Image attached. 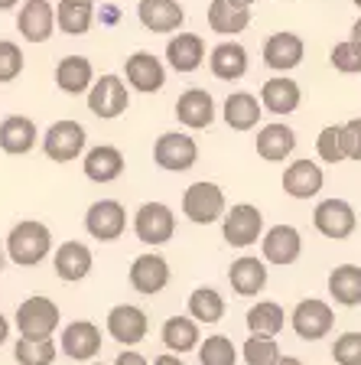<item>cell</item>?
I'll return each mask as SVG.
<instances>
[{
  "instance_id": "cb8c5ba5",
  "label": "cell",
  "mask_w": 361,
  "mask_h": 365,
  "mask_svg": "<svg viewBox=\"0 0 361 365\" xmlns=\"http://www.w3.org/2000/svg\"><path fill=\"white\" fill-rule=\"evenodd\" d=\"M323 167L313 163V160H293L290 167L283 170V192L293 199H313L323 190Z\"/></svg>"
},
{
  "instance_id": "52a82bcc",
  "label": "cell",
  "mask_w": 361,
  "mask_h": 365,
  "mask_svg": "<svg viewBox=\"0 0 361 365\" xmlns=\"http://www.w3.org/2000/svg\"><path fill=\"white\" fill-rule=\"evenodd\" d=\"M153 160H157V167L166 170V173H186V170L196 167L199 144L189 134H182V130H169V134L157 137Z\"/></svg>"
},
{
  "instance_id": "9a60e30c",
  "label": "cell",
  "mask_w": 361,
  "mask_h": 365,
  "mask_svg": "<svg viewBox=\"0 0 361 365\" xmlns=\"http://www.w3.org/2000/svg\"><path fill=\"white\" fill-rule=\"evenodd\" d=\"M16 30L26 43H46L56 33V7L53 0H23L16 14Z\"/></svg>"
},
{
  "instance_id": "8d00e7d4",
  "label": "cell",
  "mask_w": 361,
  "mask_h": 365,
  "mask_svg": "<svg viewBox=\"0 0 361 365\" xmlns=\"http://www.w3.org/2000/svg\"><path fill=\"white\" fill-rule=\"evenodd\" d=\"M189 317L199 323H221L225 317V300L215 287H196L189 294Z\"/></svg>"
},
{
  "instance_id": "6da1fadb",
  "label": "cell",
  "mask_w": 361,
  "mask_h": 365,
  "mask_svg": "<svg viewBox=\"0 0 361 365\" xmlns=\"http://www.w3.org/2000/svg\"><path fill=\"white\" fill-rule=\"evenodd\" d=\"M49 248H53V232L49 225L36 219L16 222L7 235V255L16 267H36L39 261L49 258Z\"/></svg>"
},
{
  "instance_id": "c3c4849f",
  "label": "cell",
  "mask_w": 361,
  "mask_h": 365,
  "mask_svg": "<svg viewBox=\"0 0 361 365\" xmlns=\"http://www.w3.org/2000/svg\"><path fill=\"white\" fill-rule=\"evenodd\" d=\"M7 339H10V319L0 313V346H4Z\"/></svg>"
},
{
  "instance_id": "2e32d148",
  "label": "cell",
  "mask_w": 361,
  "mask_h": 365,
  "mask_svg": "<svg viewBox=\"0 0 361 365\" xmlns=\"http://www.w3.org/2000/svg\"><path fill=\"white\" fill-rule=\"evenodd\" d=\"M261 251H263V261H267V264H277V267L296 264V261H300V255H303L300 228H293V225H273L271 232L261 238Z\"/></svg>"
},
{
  "instance_id": "60d3db41",
  "label": "cell",
  "mask_w": 361,
  "mask_h": 365,
  "mask_svg": "<svg viewBox=\"0 0 361 365\" xmlns=\"http://www.w3.org/2000/svg\"><path fill=\"white\" fill-rule=\"evenodd\" d=\"M244 362L248 365H277L280 362V346L273 342V336L251 333V339L244 342Z\"/></svg>"
},
{
  "instance_id": "d4e9b609",
  "label": "cell",
  "mask_w": 361,
  "mask_h": 365,
  "mask_svg": "<svg viewBox=\"0 0 361 365\" xmlns=\"http://www.w3.org/2000/svg\"><path fill=\"white\" fill-rule=\"evenodd\" d=\"M39 140V130L33 118H23V114H10L0 121V150L10 153V157H23L30 153Z\"/></svg>"
},
{
  "instance_id": "e575fe53",
  "label": "cell",
  "mask_w": 361,
  "mask_h": 365,
  "mask_svg": "<svg viewBox=\"0 0 361 365\" xmlns=\"http://www.w3.org/2000/svg\"><path fill=\"white\" fill-rule=\"evenodd\" d=\"M329 294L342 307H358L361 304V267L358 264L335 267L329 274Z\"/></svg>"
},
{
  "instance_id": "b9f144b4",
  "label": "cell",
  "mask_w": 361,
  "mask_h": 365,
  "mask_svg": "<svg viewBox=\"0 0 361 365\" xmlns=\"http://www.w3.org/2000/svg\"><path fill=\"white\" fill-rule=\"evenodd\" d=\"M329 62L335 72H345V76H355L361 72V43L358 39H345V43H335L329 53Z\"/></svg>"
},
{
  "instance_id": "ba28073f",
  "label": "cell",
  "mask_w": 361,
  "mask_h": 365,
  "mask_svg": "<svg viewBox=\"0 0 361 365\" xmlns=\"http://www.w3.org/2000/svg\"><path fill=\"white\" fill-rule=\"evenodd\" d=\"M85 144H88V134L78 121H56L49 124V130L43 134V150L53 163H72L85 153Z\"/></svg>"
},
{
  "instance_id": "bcb514c9",
  "label": "cell",
  "mask_w": 361,
  "mask_h": 365,
  "mask_svg": "<svg viewBox=\"0 0 361 365\" xmlns=\"http://www.w3.org/2000/svg\"><path fill=\"white\" fill-rule=\"evenodd\" d=\"M114 365H150V362H147V356H140L137 349H124L117 359H114Z\"/></svg>"
},
{
  "instance_id": "f1b7e54d",
  "label": "cell",
  "mask_w": 361,
  "mask_h": 365,
  "mask_svg": "<svg viewBox=\"0 0 361 365\" xmlns=\"http://www.w3.org/2000/svg\"><path fill=\"white\" fill-rule=\"evenodd\" d=\"M82 170L91 182H114L120 173H124V153L111 144H98L85 153Z\"/></svg>"
},
{
  "instance_id": "8992f818",
  "label": "cell",
  "mask_w": 361,
  "mask_h": 365,
  "mask_svg": "<svg viewBox=\"0 0 361 365\" xmlns=\"http://www.w3.org/2000/svg\"><path fill=\"white\" fill-rule=\"evenodd\" d=\"M221 235L231 248H248V245L261 242L263 235V215L257 205L251 202H238L231 209H225L221 215Z\"/></svg>"
},
{
  "instance_id": "7402d4cb",
  "label": "cell",
  "mask_w": 361,
  "mask_h": 365,
  "mask_svg": "<svg viewBox=\"0 0 361 365\" xmlns=\"http://www.w3.org/2000/svg\"><path fill=\"white\" fill-rule=\"evenodd\" d=\"M209 68L211 76L221 78V82H238V78L248 76V49L234 36L225 39L209 53Z\"/></svg>"
},
{
  "instance_id": "4316f807",
  "label": "cell",
  "mask_w": 361,
  "mask_h": 365,
  "mask_svg": "<svg viewBox=\"0 0 361 365\" xmlns=\"http://www.w3.org/2000/svg\"><path fill=\"white\" fill-rule=\"evenodd\" d=\"M166 62L176 72H182V76L196 72L205 62V39L199 33H176V36H169V43H166Z\"/></svg>"
},
{
  "instance_id": "1f68e13d",
  "label": "cell",
  "mask_w": 361,
  "mask_h": 365,
  "mask_svg": "<svg viewBox=\"0 0 361 365\" xmlns=\"http://www.w3.org/2000/svg\"><path fill=\"white\" fill-rule=\"evenodd\" d=\"M296 150V134L293 128H286V124H263L257 130V153H261L267 163H283L290 153Z\"/></svg>"
},
{
  "instance_id": "603a6c76",
  "label": "cell",
  "mask_w": 361,
  "mask_h": 365,
  "mask_svg": "<svg viewBox=\"0 0 361 365\" xmlns=\"http://www.w3.org/2000/svg\"><path fill=\"white\" fill-rule=\"evenodd\" d=\"M251 23V4L244 0H211L209 4V26L219 36H238Z\"/></svg>"
},
{
  "instance_id": "5b68a950",
  "label": "cell",
  "mask_w": 361,
  "mask_h": 365,
  "mask_svg": "<svg viewBox=\"0 0 361 365\" xmlns=\"http://www.w3.org/2000/svg\"><path fill=\"white\" fill-rule=\"evenodd\" d=\"M134 235H137V242L150 245V248L173 242V235H176L173 209L166 202H143L134 212Z\"/></svg>"
},
{
  "instance_id": "816d5d0a",
  "label": "cell",
  "mask_w": 361,
  "mask_h": 365,
  "mask_svg": "<svg viewBox=\"0 0 361 365\" xmlns=\"http://www.w3.org/2000/svg\"><path fill=\"white\" fill-rule=\"evenodd\" d=\"M352 39H358V43H361V16L355 20V26H352Z\"/></svg>"
},
{
  "instance_id": "d590c367",
  "label": "cell",
  "mask_w": 361,
  "mask_h": 365,
  "mask_svg": "<svg viewBox=\"0 0 361 365\" xmlns=\"http://www.w3.org/2000/svg\"><path fill=\"white\" fill-rule=\"evenodd\" d=\"M283 323H286V313L273 300H257L248 310V329L257 336H277L283 329Z\"/></svg>"
},
{
  "instance_id": "db71d44e",
  "label": "cell",
  "mask_w": 361,
  "mask_h": 365,
  "mask_svg": "<svg viewBox=\"0 0 361 365\" xmlns=\"http://www.w3.org/2000/svg\"><path fill=\"white\" fill-rule=\"evenodd\" d=\"M352 4H355V7H361V0H352Z\"/></svg>"
},
{
  "instance_id": "ee69618b",
  "label": "cell",
  "mask_w": 361,
  "mask_h": 365,
  "mask_svg": "<svg viewBox=\"0 0 361 365\" xmlns=\"http://www.w3.org/2000/svg\"><path fill=\"white\" fill-rule=\"evenodd\" d=\"M335 365H361V333H342L332 342Z\"/></svg>"
},
{
  "instance_id": "d6a6232c",
  "label": "cell",
  "mask_w": 361,
  "mask_h": 365,
  "mask_svg": "<svg viewBox=\"0 0 361 365\" xmlns=\"http://www.w3.org/2000/svg\"><path fill=\"white\" fill-rule=\"evenodd\" d=\"M95 23V0H59L56 4V26L66 36H85Z\"/></svg>"
},
{
  "instance_id": "8fae6325",
  "label": "cell",
  "mask_w": 361,
  "mask_h": 365,
  "mask_svg": "<svg viewBox=\"0 0 361 365\" xmlns=\"http://www.w3.org/2000/svg\"><path fill=\"white\" fill-rule=\"evenodd\" d=\"M313 225H316L319 235L342 242L358 228V215H355L352 202H345V199H323L316 205V212H313Z\"/></svg>"
},
{
  "instance_id": "9f6ffc18",
  "label": "cell",
  "mask_w": 361,
  "mask_h": 365,
  "mask_svg": "<svg viewBox=\"0 0 361 365\" xmlns=\"http://www.w3.org/2000/svg\"><path fill=\"white\" fill-rule=\"evenodd\" d=\"M244 4H254V0H244Z\"/></svg>"
},
{
  "instance_id": "d6986e66",
  "label": "cell",
  "mask_w": 361,
  "mask_h": 365,
  "mask_svg": "<svg viewBox=\"0 0 361 365\" xmlns=\"http://www.w3.org/2000/svg\"><path fill=\"white\" fill-rule=\"evenodd\" d=\"M62 352L75 362H91V359L101 352V329L91 323V319H75L62 329V339H59Z\"/></svg>"
},
{
  "instance_id": "83f0119b",
  "label": "cell",
  "mask_w": 361,
  "mask_h": 365,
  "mask_svg": "<svg viewBox=\"0 0 361 365\" xmlns=\"http://www.w3.org/2000/svg\"><path fill=\"white\" fill-rule=\"evenodd\" d=\"M261 114H263V105L251 91H231L225 98V108H221V118H225V124L231 130H254Z\"/></svg>"
},
{
  "instance_id": "f35d334b",
  "label": "cell",
  "mask_w": 361,
  "mask_h": 365,
  "mask_svg": "<svg viewBox=\"0 0 361 365\" xmlns=\"http://www.w3.org/2000/svg\"><path fill=\"white\" fill-rule=\"evenodd\" d=\"M199 362L202 365H234L238 362V349L228 336H209L205 342H199Z\"/></svg>"
},
{
  "instance_id": "7a4b0ae2",
  "label": "cell",
  "mask_w": 361,
  "mask_h": 365,
  "mask_svg": "<svg viewBox=\"0 0 361 365\" xmlns=\"http://www.w3.org/2000/svg\"><path fill=\"white\" fill-rule=\"evenodd\" d=\"M14 323L20 329V336H26V339H49L62 323V310L56 300H49L43 294H33L16 307Z\"/></svg>"
},
{
  "instance_id": "836d02e7",
  "label": "cell",
  "mask_w": 361,
  "mask_h": 365,
  "mask_svg": "<svg viewBox=\"0 0 361 365\" xmlns=\"http://www.w3.org/2000/svg\"><path fill=\"white\" fill-rule=\"evenodd\" d=\"M159 339H163V346L169 352H192L199 349V342H202V336H199V319L192 317H169L163 323V329H159Z\"/></svg>"
},
{
  "instance_id": "5bb4252c",
  "label": "cell",
  "mask_w": 361,
  "mask_h": 365,
  "mask_svg": "<svg viewBox=\"0 0 361 365\" xmlns=\"http://www.w3.org/2000/svg\"><path fill=\"white\" fill-rule=\"evenodd\" d=\"M124 78H127V85L134 91L157 95V91L166 85V66L153 53L140 49V53H134V56L124 59Z\"/></svg>"
},
{
  "instance_id": "74e56055",
  "label": "cell",
  "mask_w": 361,
  "mask_h": 365,
  "mask_svg": "<svg viewBox=\"0 0 361 365\" xmlns=\"http://www.w3.org/2000/svg\"><path fill=\"white\" fill-rule=\"evenodd\" d=\"M56 352L59 349H56L53 336H49V339H26V336H20L14 346L16 365H53Z\"/></svg>"
},
{
  "instance_id": "484cf974",
  "label": "cell",
  "mask_w": 361,
  "mask_h": 365,
  "mask_svg": "<svg viewBox=\"0 0 361 365\" xmlns=\"http://www.w3.org/2000/svg\"><path fill=\"white\" fill-rule=\"evenodd\" d=\"M300 101H303V91H300V85L293 82V78H286L283 72L280 76H273V78H267V82L261 85V105H263V111H271V114H293L296 108H300Z\"/></svg>"
},
{
  "instance_id": "f907efd6",
  "label": "cell",
  "mask_w": 361,
  "mask_h": 365,
  "mask_svg": "<svg viewBox=\"0 0 361 365\" xmlns=\"http://www.w3.org/2000/svg\"><path fill=\"white\" fill-rule=\"evenodd\" d=\"M23 0H0V10H14V7H20Z\"/></svg>"
},
{
  "instance_id": "7dc6e473",
  "label": "cell",
  "mask_w": 361,
  "mask_h": 365,
  "mask_svg": "<svg viewBox=\"0 0 361 365\" xmlns=\"http://www.w3.org/2000/svg\"><path fill=\"white\" fill-rule=\"evenodd\" d=\"M153 365H186V362L179 359V352H163V356L153 359Z\"/></svg>"
},
{
  "instance_id": "9c48e42d",
  "label": "cell",
  "mask_w": 361,
  "mask_h": 365,
  "mask_svg": "<svg viewBox=\"0 0 361 365\" xmlns=\"http://www.w3.org/2000/svg\"><path fill=\"white\" fill-rule=\"evenodd\" d=\"M290 327L300 339L306 342H316V339H325L335 327V313L325 300H316V297H309V300H300L290 313Z\"/></svg>"
},
{
  "instance_id": "f546056e",
  "label": "cell",
  "mask_w": 361,
  "mask_h": 365,
  "mask_svg": "<svg viewBox=\"0 0 361 365\" xmlns=\"http://www.w3.org/2000/svg\"><path fill=\"white\" fill-rule=\"evenodd\" d=\"M228 281H231V290L238 297H257L263 287H267V264H263L261 258L244 255V258L231 261V267H228Z\"/></svg>"
},
{
  "instance_id": "f5cc1de1",
  "label": "cell",
  "mask_w": 361,
  "mask_h": 365,
  "mask_svg": "<svg viewBox=\"0 0 361 365\" xmlns=\"http://www.w3.org/2000/svg\"><path fill=\"white\" fill-rule=\"evenodd\" d=\"M0 271H4V251H0Z\"/></svg>"
},
{
  "instance_id": "4dcf8cb0",
  "label": "cell",
  "mask_w": 361,
  "mask_h": 365,
  "mask_svg": "<svg viewBox=\"0 0 361 365\" xmlns=\"http://www.w3.org/2000/svg\"><path fill=\"white\" fill-rule=\"evenodd\" d=\"M91 82H95V66L85 56H62L56 66V85L66 95H88Z\"/></svg>"
},
{
  "instance_id": "7c38bea8",
  "label": "cell",
  "mask_w": 361,
  "mask_h": 365,
  "mask_svg": "<svg viewBox=\"0 0 361 365\" xmlns=\"http://www.w3.org/2000/svg\"><path fill=\"white\" fill-rule=\"evenodd\" d=\"M105 327L114 342H120V346H137V342H143L147 333H150V319H147V313H143L140 307L117 304L108 310Z\"/></svg>"
},
{
  "instance_id": "ab89813d",
  "label": "cell",
  "mask_w": 361,
  "mask_h": 365,
  "mask_svg": "<svg viewBox=\"0 0 361 365\" xmlns=\"http://www.w3.org/2000/svg\"><path fill=\"white\" fill-rule=\"evenodd\" d=\"M316 153L323 163H342L345 157V140H342V124H329L316 137Z\"/></svg>"
},
{
  "instance_id": "7bdbcfd3",
  "label": "cell",
  "mask_w": 361,
  "mask_h": 365,
  "mask_svg": "<svg viewBox=\"0 0 361 365\" xmlns=\"http://www.w3.org/2000/svg\"><path fill=\"white\" fill-rule=\"evenodd\" d=\"M23 66H26V59H23L20 46L10 39H0V85L16 82L23 76Z\"/></svg>"
},
{
  "instance_id": "4fadbf2b",
  "label": "cell",
  "mask_w": 361,
  "mask_h": 365,
  "mask_svg": "<svg viewBox=\"0 0 361 365\" xmlns=\"http://www.w3.org/2000/svg\"><path fill=\"white\" fill-rule=\"evenodd\" d=\"M127 281H130V287L143 297L163 294L166 284H169V261H166L163 255H157V251H147V255L134 258V264H130V271H127Z\"/></svg>"
},
{
  "instance_id": "3957f363",
  "label": "cell",
  "mask_w": 361,
  "mask_h": 365,
  "mask_svg": "<svg viewBox=\"0 0 361 365\" xmlns=\"http://www.w3.org/2000/svg\"><path fill=\"white\" fill-rule=\"evenodd\" d=\"M130 105V91H127V78L114 76V72H108V76L95 78L88 88V111L95 114V118H101V121H114V118H120V114L127 111Z\"/></svg>"
},
{
  "instance_id": "ac0fdd59",
  "label": "cell",
  "mask_w": 361,
  "mask_h": 365,
  "mask_svg": "<svg viewBox=\"0 0 361 365\" xmlns=\"http://www.w3.org/2000/svg\"><path fill=\"white\" fill-rule=\"evenodd\" d=\"M303 56H306V43H303V36H296V33H290V30L271 33L267 43H263V62H267V68H273V72H290V68H296L303 62Z\"/></svg>"
},
{
  "instance_id": "ffe728a7",
  "label": "cell",
  "mask_w": 361,
  "mask_h": 365,
  "mask_svg": "<svg viewBox=\"0 0 361 365\" xmlns=\"http://www.w3.org/2000/svg\"><path fill=\"white\" fill-rule=\"evenodd\" d=\"M176 118H179V124L189 130L211 128V121H215V98H211V91L186 88L179 98H176Z\"/></svg>"
},
{
  "instance_id": "681fc988",
  "label": "cell",
  "mask_w": 361,
  "mask_h": 365,
  "mask_svg": "<svg viewBox=\"0 0 361 365\" xmlns=\"http://www.w3.org/2000/svg\"><path fill=\"white\" fill-rule=\"evenodd\" d=\"M277 365H303V362H300L296 356H280V362H277Z\"/></svg>"
},
{
  "instance_id": "44dd1931",
  "label": "cell",
  "mask_w": 361,
  "mask_h": 365,
  "mask_svg": "<svg viewBox=\"0 0 361 365\" xmlns=\"http://www.w3.org/2000/svg\"><path fill=\"white\" fill-rule=\"evenodd\" d=\"M137 16H140L143 30L150 33H176L186 23V10L179 0H140Z\"/></svg>"
},
{
  "instance_id": "277c9868",
  "label": "cell",
  "mask_w": 361,
  "mask_h": 365,
  "mask_svg": "<svg viewBox=\"0 0 361 365\" xmlns=\"http://www.w3.org/2000/svg\"><path fill=\"white\" fill-rule=\"evenodd\" d=\"M182 215L196 225H211L225 215V192L219 182L199 180L182 192Z\"/></svg>"
},
{
  "instance_id": "30bf717a",
  "label": "cell",
  "mask_w": 361,
  "mask_h": 365,
  "mask_svg": "<svg viewBox=\"0 0 361 365\" xmlns=\"http://www.w3.org/2000/svg\"><path fill=\"white\" fill-rule=\"evenodd\" d=\"M85 232L95 242H117L127 232V209L117 199H98L85 212Z\"/></svg>"
},
{
  "instance_id": "f6af8a7d",
  "label": "cell",
  "mask_w": 361,
  "mask_h": 365,
  "mask_svg": "<svg viewBox=\"0 0 361 365\" xmlns=\"http://www.w3.org/2000/svg\"><path fill=\"white\" fill-rule=\"evenodd\" d=\"M342 140H345V157L361 163V118L342 124Z\"/></svg>"
},
{
  "instance_id": "11a10c76",
  "label": "cell",
  "mask_w": 361,
  "mask_h": 365,
  "mask_svg": "<svg viewBox=\"0 0 361 365\" xmlns=\"http://www.w3.org/2000/svg\"><path fill=\"white\" fill-rule=\"evenodd\" d=\"M88 365H105V362H88Z\"/></svg>"
},
{
  "instance_id": "e0dca14e",
  "label": "cell",
  "mask_w": 361,
  "mask_h": 365,
  "mask_svg": "<svg viewBox=\"0 0 361 365\" xmlns=\"http://www.w3.org/2000/svg\"><path fill=\"white\" fill-rule=\"evenodd\" d=\"M91 267H95V258H91V248L85 242H62L53 255V271L66 284L85 281L91 274Z\"/></svg>"
}]
</instances>
